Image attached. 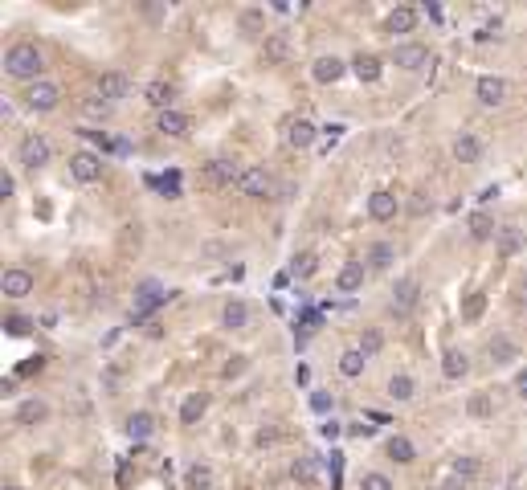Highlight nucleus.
I'll return each instance as SVG.
<instances>
[{
	"label": "nucleus",
	"mask_w": 527,
	"mask_h": 490,
	"mask_svg": "<svg viewBox=\"0 0 527 490\" xmlns=\"http://www.w3.org/2000/svg\"><path fill=\"white\" fill-rule=\"evenodd\" d=\"M417 299H421V286H417L413 278H400V282L393 286V307L396 311H413Z\"/></svg>",
	"instance_id": "20"
},
{
	"label": "nucleus",
	"mask_w": 527,
	"mask_h": 490,
	"mask_svg": "<svg viewBox=\"0 0 527 490\" xmlns=\"http://www.w3.org/2000/svg\"><path fill=\"white\" fill-rule=\"evenodd\" d=\"M351 70H355L360 82H376V78H380V62H376L372 53H360V57L351 62Z\"/></svg>",
	"instance_id": "30"
},
{
	"label": "nucleus",
	"mask_w": 527,
	"mask_h": 490,
	"mask_svg": "<svg viewBox=\"0 0 527 490\" xmlns=\"http://www.w3.org/2000/svg\"><path fill=\"white\" fill-rule=\"evenodd\" d=\"M286 57H290L286 33H270V37H266V62H286Z\"/></svg>",
	"instance_id": "35"
},
{
	"label": "nucleus",
	"mask_w": 527,
	"mask_h": 490,
	"mask_svg": "<svg viewBox=\"0 0 527 490\" xmlns=\"http://www.w3.org/2000/svg\"><path fill=\"white\" fill-rule=\"evenodd\" d=\"M237 29H241L246 37H270V33H266V17H262V8H246V12L237 17Z\"/></svg>",
	"instance_id": "29"
},
{
	"label": "nucleus",
	"mask_w": 527,
	"mask_h": 490,
	"mask_svg": "<svg viewBox=\"0 0 527 490\" xmlns=\"http://www.w3.org/2000/svg\"><path fill=\"white\" fill-rule=\"evenodd\" d=\"M466 372H470V356H466L462 348H450V352L441 356V376H445V380H462Z\"/></svg>",
	"instance_id": "18"
},
{
	"label": "nucleus",
	"mask_w": 527,
	"mask_h": 490,
	"mask_svg": "<svg viewBox=\"0 0 527 490\" xmlns=\"http://www.w3.org/2000/svg\"><path fill=\"white\" fill-rule=\"evenodd\" d=\"M515 388H519V393H524V397H527V368H524V372H519V380H515Z\"/></svg>",
	"instance_id": "52"
},
{
	"label": "nucleus",
	"mask_w": 527,
	"mask_h": 490,
	"mask_svg": "<svg viewBox=\"0 0 527 490\" xmlns=\"http://www.w3.org/2000/svg\"><path fill=\"white\" fill-rule=\"evenodd\" d=\"M360 490H393V478L380 474V470H368V474L360 478Z\"/></svg>",
	"instance_id": "42"
},
{
	"label": "nucleus",
	"mask_w": 527,
	"mask_h": 490,
	"mask_svg": "<svg viewBox=\"0 0 527 490\" xmlns=\"http://www.w3.org/2000/svg\"><path fill=\"white\" fill-rule=\"evenodd\" d=\"M82 115H86V119H107V115H111V102H107V98L94 90V94H86V98H82Z\"/></svg>",
	"instance_id": "36"
},
{
	"label": "nucleus",
	"mask_w": 527,
	"mask_h": 490,
	"mask_svg": "<svg viewBox=\"0 0 527 490\" xmlns=\"http://www.w3.org/2000/svg\"><path fill=\"white\" fill-rule=\"evenodd\" d=\"M335 286H340V294H355L364 286V262H348L335 274Z\"/></svg>",
	"instance_id": "23"
},
{
	"label": "nucleus",
	"mask_w": 527,
	"mask_h": 490,
	"mask_svg": "<svg viewBox=\"0 0 527 490\" xmlns=\"http://www.w3.org/2000/svg\"><path fill=\"white\" fill-rule=\"evenodd\" d=\"M393 62L400 66V70H421V66L429 62V49L417 45V41H405V45H396L393 49Z\"/></svg>",
	"instance_id": "10"
},
{
	"label": "nucleus",
	"mask_w": 527,
	"mask_h": 490,
	"mask_svg": "<svg viewBox=\"0 0 527 490\" xmlns=\"http://www.w3.org/2000/svg\"><path fill=\"white\" fill-rule=\"evenodd\" d=\"M246 368H250V359H246V356H229V364H225V372H221V376H225V380H237Z\"/></svg>",
	"instance_id": "46"
},
{
	"label": "nucleus",
	"mask_w": 527,
	"mask_h": 490,
	"mask_svg": "<svg viewBox=\"0 0 527 490\" xmlns=\"http://www.w3.org/2000/svg\"><path fill=\"white\" fill-rule=\"evenodd\" d=\"M237 188H241L246 196H258V200H270V196H274V180H270V172H262V168H246V172L237 176Z\"/></svg>",
	"instance_id": "4"
},
{
	"label": "nucleus",
	"mask_w": 527,
	"mask_h": 490,
	"mask_svg": "<svg viewBox=\"0 0 527 490\" xmlns=\"http://www.w3.org/2000/svg\"><path fill=\"white\" fill-rule=\"evenodd\" d=\"M184 490H213V470L205 462H192L184 470Z\"/></svg>",
	"instance_id": "28"
},
{
	"label": "nucleus",
	"mask_w": 527,
	"mask_h": 490,
	"mask_svg": "<svg viewBox=\"0 0 527 490\" xmlns=\"http://www.w3.org/2000/svg\"><path fill=\"white\" fill-rule=\"evenodd\" d=\"M37 368H41V356H33V359H29V364L21 368V376H29V372H37Z\"/></svg>",
	"instance_id": "51"
},
{
	"label": "nucleus",
	"mask_w": 527,
	"mask_h": 490,
	"mask_svg": "<svg viewBox=\"0 0 527 490\" xmlns=\"http://www.w3.org/2000/svg\"><path fill=\"white\" fill-rule=\"evenodd\" d=\"M519 245H524V241H519V233H503V237H499V254H503V258H515V254H519Z\"/></svg>",
	"instance_id": "45"
},
{
	"label": "nucleus",
	"mask_w": 527,
	"mask_h": 490,
	"mask_svg": "<svg viewBox=\"0 0 527 490\" xmlns=\"http://www.w3.org/2000/svg\"><path fill=\"white\" fill-rule=\"evenodd\" d=\"M413 393H417V380H413V376L396 372L393 380H389V397H393V401H413Z\"/></svg>",
	"instance_id": "32"
},
{
	"label": "nucleus",
	"mask_w": 527,
	"mask_h": 490,
	"mask_svg": "<svg viewBox=\"0 0 527 490\" xmlns=\"http://www.w3.org/2000/svg\"><path fill=\"white\" fill-rule=\"evenodd\" d=\"M335 368H340V376L355 380V376L364 372V352H360V348H348V352L340 356V364H335Z\"/></svg>",
	"instance_id": "34"
},
{
	"label": "nucleus",
	"mask_w": 527,
	"mask_h": 490,
	"mask_svg": "<svg viewBox=\"0 0 527 490\" xmlns=\"http://www.w3.org/2000/svg\"><path fill=\"white\" fill-rule=\"evenodd\" d=\"M4 490H21V487H12V482H8V487H4Z\"/></svg>",
	"instance_id": "53"
},
{
	"label": "nucleus",
	"mask_w": 527,
	"mask_h": 490,
	"mask_svg": "<svg viewBox=\"0 0 527 490\" xmlns=\"http://www.w3.org/2000/svg\"><path fill=\"white\" fill-rule=\"evenodd\" d=\"M246 323H250V307H246L241 299H229L225 311H221V327H225V331H241Z\"/></svg>",
	"instance_id": "21"
},
{
	"label": "nucleus",
	"mask_w": 527,
	"mask_h": 490,
	"mask_svg": "<svg viewBox=\"0 0 527 490\" xmlns=\"http://www.w3.org/2000/svg\"><path fill=\"white\" fill-rule=\"evenodd\" d=\"M462 487H466V482H462V478H454V474H450V478L441 482V490H462Z\"/></svg>",
	"instance_id": "50"
},
{
	"label": "nucleus",
	"mask_w": 527,
	"mask_h": 490,
	"mask_svg": "<svg viewBox=\"0 0 527 490\" xmlns=\"http://www.w3.org/2000/svg\"><path fill=\"white\" fill-rule=\"evenodd\" d=\"M290 478H295V482H303V487H311V482L319 478V462H315V458H295Z\"/></svg>",
	"instance_id": "33"
},
{
	"label": "nucleus",
	"mask_w": 527,
	"mask_h": 490,
	"mask_svg": "<svg viewBox=\"0 0 527 490\" xmlns=\"http://www.w3.org/2000/svg\"><path fill=\"white\" fill-rule=\"evenodd\" d=\"M123 429H127V437H131V442H147V437L156 433V417H151V413H131Z\"/></svg>",
	"instance_id": "24"
},
{
	"label": "nucleus",
	"mask_w": 527,
	"mask_h": 490,
	"mask_svg": "<svg viewBox=\"0 0 527 490\" xmlns=\"http://www.w3.org/2000/svg\"><path fill=\"white\" fill-rule=\"evenodd\" d=\"M237 176H241V172H237L229 160H209V164H205V180L217 184V188L221 184H237Z\"/></svg>",
	"instance_id": "25"
},
{
	"label": "nucleus",
	"mask_w": 527,
	"mask_h": 490,
	"mask_svg": "<svg viewBox=\"0 0 527 490\" xmlns=\"http://www.w3.org/2000/svg\"><path fill=\"white\" fill-rule=\"evenodd\" d=\"M98 94L115 106V102H123V98L131 94V78H127L123 70H107V74H98Z\"/></svg>",
	"instance_id": "3"
},
{
	"label": "nucleus",
	"mask_w": 527,
	"mask_h": 490,
	"mask_svg": "<svg viewBox=\"0 0 527 490\" xmlns=\"http://www.w3.org/2000/svg\"><path fill=\"white\" fill-rule=\"evenodd\" d=\"M188 127H192V119H188V115H180V111H164V115H156V131H164L168 139L188 135Z\"/></svg>",
	"instance_id": "16"
},
{
	"label": "nucleus",
	"mask_w": 527,
	"mask_h": 490,
	"mask_svg": "<svg viewBox=\"0 0 527 490\" xmlns=\"http://www.w3.org/2000/svg\"><path fill=\"white\" fill-rule=\"evenodd\" d=\"M21 102L29 106V111H37V115H49L57 102H62V90H57V82H33V86H25V94H21Z\"/></svg>",
	"instance_id": "2"
},
{
	"label": "nucleus",
	"mask_w": 527,
	"mask_h": 490,
	"mask_svg": "<svg viewBox=\"0 0 527 490\" xmlns=\"http://www.w3.org/2000/svg\"><path fill=\"white\" fill-rule=\"evenodd\" d=\"M315 266H319V258H315L311 249H299V254L290 258V274H295V278H311Z\"/></svg>",
	"instance_id": "37"
},
{
	"label": "nucleus",
	"mask_w": 527,
	"mask_h": 490,
	"mask_svg": "<svg viewBox=\"0 0 527 490\" xmlns=\"http://www.w3.org/2000/svg\"><path fill=\"white\" fill-rule=\"evenodd\" d=\"M344 70H348V62H344V57H331V53H327V57H319V62L311 66V74H315V82H319V86L340 82V78H344Z\"/></svg>",
	"instance_id": "9"
},
{
	"label": "nucleus",
	"mask_w": 527,
	"mask_h": 490,
	"mask_svg": "<svg viewBox=\"0 0 527 490\" xmlns=\"http://www.w3.org/2000/svg\"><path fill=\"white\" fill-rule=\"evenodd\" d=\"M368 266H372V270L393 266V245H389V241H376V245L368 249Z\"/></svg>",
	"instance_id": "38"
},
{
	"label": "nucleus",
	"mask_w": 527,
	"mask_h": 490,
	"mask_svg": "<svg viewBox=\"0 0 527 490\" xmlns=\"http://www.w3.org/2000/svg\"><path fill=\"white\" fill-rule=\"evenodd\" d=\"M143 98H147V106H156V111L164 115V111H172L176 86H172V82H164V78H156V82H147V90H143Z\"/></svg>",
	"instance_id": "14"
},
{
	"label": "nucleus",
	"mask_w": 527,
	"mask_h": 490,
	"mask_svg": "<svg viewBox=\"0 0 527 490\" xmlns=\"http://www.w3.org/2000/svg\"><path fill=\"white\" fill-rule=\"evenodd\" d=\"M45 417H49V408H45V401H21V404H17V425H25V429L41 425Z\"/></svg>",
	"instance_id": "26"
},
{
	"label": "nucleus",
	"mask_w": 527,
	"mask_h": 490,
	"mask_svg": "<svg viewBox=\"0 0 527 490\" xmlns=\"http://www.w3.org/2000/svg\"><path fill=\"white\" fill-rule=\"evenodd\" d=\"M70 176L78 180V184H94V180H102V160H98L94 151H78V156L70 160Z\"/></svg>",
	"instance_id": "6"
},
{
	"label": "nucleus",
	"mask_w": 527,
	"mask_h": 490,
	"mask_svg": "<svg viewBox=\"0 0 527 490\" xmlns=\"http://www.w3.org/2000/svg\"><path fill=\"white\" fill-rule=\"evenodd\" d=\"M466 413H470L474 421H479V417H490V413H494V401H490L486 393H474V397L466 401Z\"/></svg>",
	"instance_id": "41"
},
{
	"label": "nucleus",
	"mask_w": 527,
	"mask_h": 490,
	"mask_svg": "<svg viewBox=\"0 0 527 490\" xmlns=\"http://www.w3.org/2000/svg\"><path fill=\"white\" fill-rule=\"evenodd\" d=\"M311 408H319V413H327V408H331V397H323V393H319V397H311Z\"/></svg>",
	"instance_id": "48"
},
{
	"label": "nucleus",
	"mask_w": 527,
	"mask_h": 490,
	"mask_svg": "<svg viewBox=\"0 0 527 490\" xmlns=\"http://www.w3.org/2000/svg\"><path fill=\"white\" fill-rule=\"evenodd\" d=\"M160 303H168V294L160 290V282H156V278H151V282H139V286H135V307H139V314L156 311Z\"/></svg>",
	"instance_id": "12"
},
{
	"label": "nucleus",
	"mask_w": 527,
	"mask_h": 490,
	"mask_svg": "<svg viewBox=\"0 0 527 490\" xmlns=\"http://www.w3.org/2000/svg\"><path fill=\"white\" fill-rule=\"evenodd\" d=\"M4 331H8V335H29V331H33V319H25V314H8V319H4Z\"/></svg>",
	"instance_id": "43"
},
{
	"label": "nucleus",
	"mask_w": 527,
	"mask_h": 490,
	"mask_svg": "<svg viewBox=\"0 0 527 490\" xmlns=\"http://www.w3.org/2000/svg\"><path fill=\"white\" fill-rule=\"evenodd\" d=\"M315 123H307V119H295L290 127H286V143L295 147V151H307V147H315Z\"/></svg>",
	"instance_id": "19"
},
{
	"label": "nucleus",
	"mask_w": 527,
	"mask_h": 490,
	"mask_svg": "<svg viewBox=\"0 0 527 490\" xmlns=\"http://www.w3.org/2000/svg\"><path fill=\"white\" fill-rule=\"evenodd\" d=\"M454 160H458V164H479V160H483V139L470 135V131H462L454 139Z\"/></svg>",
	"instance_id": "11"
},
{
	"label": "nucleus",
	"mask_w": 527,
	"mask_h": 490,
	"mask_svg": "<svg viewBox=\"0 0 527 490\" xmlns=\"http://www.w3.org/2000/svg\"><path fill=\"white\" fill-rule=\"evenodd\" d=\"M4 74L8 78H21V82H41V74H45V57H41V49L33 41H21V45H12L8 53H4Z\"/></svg>",
	"instance_id": "1"
},
{
	"label": "nucleus",
	"mask_w": 527,
	"mask_h": 490,
	"mask_svg": "<svg viewBox=\"0 0 527 490\" xmlns=\"http://www.w3.org/2000/svg\"><path fill=\"white\" fill-rule=\"evenodd\" d=\"M479 470H483V462H479V458H470V453H462V458H454V466H450V474H454V478H462V482H470V478H479Z\"/></svg>",
	"instance_id": "31"
},
{
	"label": "nucleus",
	"mask_w": 527,
	"mask_h": 490,
	"mask_svg": "<svg viewBox=\"0 0 527 490\" xmlns=\"http://www.w3.org/2000/svg\"><path fill=\"white\" fill-rule=\"evenodd\" d=\"M254 442H258V446H274V442H282V425H262V429L254 433Z\"/></svg>",
	"instance_id": "44"
},
{
	"label": "nucleus",
	"mask_w": 527,
	"mask_h": 490,
	"mask_svg": "<svg viewBox=\"0 0 527 490\" xmlns=\"http://www.w3.org/2000/svg\"><path fill=\"white\" fill-rule=\"evenodd\" d=\"M385 458H393L396 466H409V462L417 458V449H413V442H409V437H400V433H396V437H389V442H385Z\"/></svg>",
	"instance_id": "27"
},
{
	"label": "nucleus",
	"mask_w": 527,
	"mask_h": 490,
	"mask_svg": "<svg viewBox=\"0 0 527 490\" xmlns=\"http://www.w3.org/2000/svg\"><path fill=\"white\" fill-rule=\"evenodd\" d=\"M368 217H372V221H393L396 217V196L393 192H372V200H368Z\"/></svg>",
	"instance_id": "22"
},
{
	"label": "nucleus",
	"mask_w": 527,
	"mask_h": 490,
	"mask_svg": "<svg viewBox=\"0 0 527 490\" xmlns=\"http://www.w3.org/2000/svg\"><path fill=\"white\" fill-rule=\"evenodd\" d=\"M486 356H490V364H511V359H519V343L511 335H494L486 343Z\"/></svg>",
	"instance_id": "17"
},
{
	"label": "nucleus",
	"mask_w": 527,
	"mask_h": 490,
	"mask_svg": "<svg viewBox=\"0 0 527 490\" xmlns=\"http://www.w3.org/2000/svg\"><path fill=\"white\" fill-rule=\"evenodd\" d=\"M474 98H479L483 106H503L507 82H503V78H479V82H474Z\"/></svg>",
	"instance_id": "13"
},
{
	"label": "nucleus",
	"mask_w": 527,
	"mask_h": 490,
	"mask_svg": "<svg viewBox=\"0 0 527 490\" xmlns=\"http://www.w3.org/2000/svg\"><path fill=\"white\" fill-rule=\"evenodd\" d=\"M209 413V393H188L180 404V425H196Z\"/></svg>",
	"instance_id": "15"
},
{
	"label": "nucleus",
	"mask_w": 527,
	"mask_h": 490,
	"mask_svg": "<svg viewBox=\"0 0 527 490\" xmlns=\"http://www.w3.org/2000/svg\"><path fill=\"white\" fill-rule=\"evenodd\" d=\"M49 156H53V151H49V143H45L41 135H25V139H21V164H25V168H45Z\"/></svg>",
	"instance_id": "7"
},
{
	"label": "nucleus",
	"mask_w": 527,
	"mask_h": 490,
	"mask_svg": "<svg viewBox=\"0 0 527 490\" xmlns=\"http://www.w3.org/2000/svg\"><path fill=\"white\" fill-rule=\"evenodd\" d=\"M470 237H474V241H486V237H494V221H490L486 213H474V217H470Z\"/></svg>",
	"instance_id": "40"
},
{
	"label": "nucleus",
	"mask_w": 527,
	"mask_h": 490,
	"mask_svg": "<svg viewBox=\"0 0 527 490\" xmlns=\"http://www.w3.org/2000/svg\"><path fill=\"white\" fill-rule=\"evenodd\" d=\"M143 17H147V21H160V17H164V4H143Z\"/></svg>",
	"instance_id": "47"
},
{
	"label": "nucleus",
	"mask_w": 527,
	"mask_h": 490,
	"mask_svg": "<svg viewBox=\"0 0 527 490\" xmlns=\"http://www.w3.org/2000/svg\"><path fill=\"white\" fill-rule=\"evenodd\" d=\"M380 348H385V335H380L376 327H364V331H360V352H364V356H376Z\"/></svg>",
	"instance_id": "39"
},
{
	"label": "nucleus",
	"mask_w": 527,
	"mask_h": 490,
	"mask_svg": "<svg viewBox=\"0 0 527 490\" xmlns=\"http://www.w3.org/2000/svg\"><path fill=\"white\" fill-rule=\"evenodd\" d=\"M0 290L8 294V299H25V294H33V274L21 266L4 270V278H0Z\"/></svg>",
	"instance_id": "8"
},
{
	"label": "nucleus",
	"mask_w": 527,
	"mask_h": 490,
	"mask_svg": "<svg viewBox=\"0 0 527 490\" xmlns=\"http://www.w3.org/2000/svg\"><path fill=\"white\" fill-rule=\"evenodd\" d=\"M385 33H393V37L417 33V8H409V4H396V8H389V17H385Z\"/></svg>",
	"instance_id": "5"
},
{
	"label": "nucleus",
	"mask_w": 527,
	"mask_h": 490,
	"mask_svg": "<svg viewBox=\"0 0 527 490\" xmlns=\"http://www.w3.org/2000/svg\"><path fill=\"white\" fill-rule=\"evenodd\" d=\"M0 192H4V196H12V192H17V184H12V176H0Z\"/></svg>",
	"instance_id": "49"
}]
</instances>
